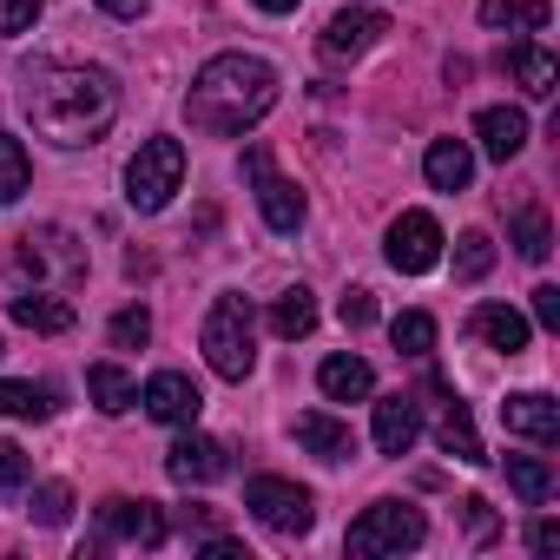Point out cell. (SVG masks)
I'll list each match as a JSON object with an SVG mask.
<instances>
[{
	"instance_id": "cell-1",
	"label": "cell",
	"mask_w": 560,
	"mask_h": 560,
	"mask_svg": "<svg viewBox=\"0 0 560 560\" xmlns=\"http://www.w3.org/2000/svg\"><path fill=\"white\" fill-rule=\"evenodd\" d=\"M21 106H27L40 139L93 145L119 119V80L106 67H34L21 86Z\"/></svg>"
},
{
	"instance_id": "cell-2",
	"label": "cell",
	"mask_w": 560,
	"mask_h": 560,
	"mask_svg": "<svg viewBox=\"0 0 560 560\" xmlns=\"http://www.w3.org/2000/svg\"><path fill=\"white\" fill-rule=\"evenodd\" d=\"M270 106H277V67L257 60V54H218V60H205L198 80H191V93H185L191 126L211 132V139L250 132Z\"/></svg>"
},
{
	"instance_id": "cell-3",
	"label": "cell",
	"mask_w": 560,
	"mask_h": 560,
	"mask_svg": "<svg viewBox=\"0 0 560 560\" xmlns=\"http://www.w3.org/2000/svg\"><path fill=\"white\" fill-rule=\"evenodd\" d=\"M198 350H205V363L224 383H244L250 363H257V317H250V304L244 298H218L205 330H198Z\"/></svg>"
},
{
	"instance_id": "cell-4",
	"label": "cell",
	"mask_w": 560,
	"mask_h": 560,
	"mask_svg": "<svg viewBox=\"0 0 560 560\" xmlns=\"http://www.w3.org/2000/svg\"><path fill=\"white\" fill-rule=\"evenodd\" d=\"M429 540V521H422V508H409V501H370L357 521H350V553H409V547H422Z\"/></svg>"
},
{
	"instance_id": "cell-5",
	"label": "cell",
	"mask_w": 560,
	"mask_h": 560,
	"mask_svg": "<svg viewBox=\"0 0 560 560\" xmlns=\"http://www.w3.org/2000/svg\"><path fill=\"white\" fill-rule=\"evenodd\" d=\"M185 185V145L178 139H145L126 165V198L132 211H165L172 191Z\"/></svg>"
},
{
	"instance_id": "cell-6",
	"label": "cell",
	"mask_w": 560,
	"mask_h": 560,
	"mask_svg": "<svg viewBox=\"0 0 560 560\" xmlns=\"http://www.w3.org/2000/svg\"><path fill=\"white\" fill-rule=\"evenodd\" d=\"M14 277L27 284H47V277H60V284H80L86 277V250L73 244V231H60V224H47V231H27L21 237V250H14Z\"/></svg>"
},
{
	"instance_id": "cell-7",
	"label": "cell",
	"mask_w": 560,
	"mask_h": 560,
	"mask_svg": "<svg viewBox=\"0 0 560 560\" xmlns=\"http://www.w3.org/2000/svg\"><path fill=\"white\" fill-rule=\"evenodd\" d=\"M244 508L270 527V534H311L317 508H311V488L284 481V475H250L244 481Z\"/></svg>"
},
{
	"instance_id": "cell-8",
	"label": "cell",
	"mask_w": 560,
	"mask_h": 560,
	"mask_svg": "<svg viewBox=\"0 0 560 560\" xmlns=\"http://www.w3.org/2000/svg\"><path fill=\"white\" fill-rule=\"evenodd\" d=\"M244 178L257 185V211H264V224H270L277 237H291V231L304 224V191H298L291 178L270 172V152H264V145L244 152Z\"/></svg>"
},
{
	"instance_id": "cell-9",
	"label": "cell",
	"mask_w": 560,
	"mask_h": 560,
	"mask_svg": "<svg viewBox=\"0 0 560 560\" xmlns=\"http://www.w3.org/2000/svg\"><path fill=\"white\" fill-rule=\"evenodd\" d=\"M165 534H172V521H165V508H159V501H132V494L100 501V540H93V547H106V540L165 547Z\"/></svg>"
},
{
	"instance_id": "cell-10",
	"label": "cell",
	"mask_w": 560,
	"mask_h": 560,
	"mask_svg": "<svg viewBox=\"0 0 560 560\" xmlns=\"http://www.w3.org/2000/svg\"><path fill=\"white\" fill-rule=\"evenodd\" d=\"M389 264H396L402 277L435 270V264H442V224H435L429 211H402V218L389 224Z\"/></svg>"
},
{
	"instance_id": "cell-11",
	"label": "cell",
	"mask_w": 560,
	"mask_h": 560,
	"mask_svg": "<svg viewBox=\"0 0 560 560\" xmlns=\"http://www.w3.org/2000/svg\"><path fill=\"white\" fill-rule=\"evenodd\" d=\"M383 34H389V14H383V8H343V14L324 27L317 47H324V60H357V54H370Z\"/></svg>"
},
{
	"instance_id": "cell-12",
	"label": "cell",
	"mask_w": 560,
	"mask_h": 560,
	"mask_svg": "<svg viewBox=\"0 0 560 560\" xmlns=\"http://www.w3.org/2000/svg\"><path fill=\"white\" fill-rule=\"evenodd\" d=\"M139 402H145L152 422H172V429L198 422V409H205V396H198V383H191L185 370H159V376L139 389Z\"/></svg>"
},
{
	"instance_id": "cell-13",
	"label": "cell",
	"mask_w": 560,
	"mask_h": 560,
	"mask_svg": "<svg viewBox=\"0 0 560 560\" xmlns=\"http://www.w3.org/2000/svg\"><path fill=\"white\" fill-rule=\"evenodd\" d=\"M224 468H231V448L211 442V435H178V442L165 448V475H172L178 488H205V481H218Z\"/></svg>"
},
{
	"instance_id": "cell-14",
	"label": "cell",
	"mask_w": 560,
	"mask_h": 560,
	"mask_svg": "<svg viewBox=\"0 0 560 560\" xmlns=\"http://www.w3.org/2000/svg\"><path fill=\"white\" fill-rule=\"evenodd\" d=\"M501 422H508V435H527V442H540V448L560 442V402L540 396V389L508 396V402H501Z\"/></svg>"
},
{
	"instance_id": "cell-15",
	"label": "cell",
	"mask_w": 560,
	"mask_h": 560,
	"mask_svg": "<svg viewBox=\"0 0 560 560\" xmlns=\"http://www.w3.org/2000/svg\"><path fill=\"white\" fill-rule=\"evenodd\" d=\"M475 139H481V152L488 159H521V145H527V113L521 106H488L481 119H475Z\"/></svg>"
},
{
	"instance_id": "cell-16",
	"label": "cell",
	"mask_w": 560,
	"mask_h": 560,
	"mask_svg": "<svg viewBox=\"0 0 560 560\" xmlns=\"http://www.w3.org/2000/svg\"><path fill=\"white\" fill-rule=\"evenodd\" d=\"M416 435H422L416 396H383V402H376V448H383V455H409Z\"/></svg>"
},
{
	"instance_id": "cell-17",
	"label": "cell",
	"mask_w": 560,
	"mask_h": 560,
	"mask_svg": "<svg viewBox=\"0 0 560 560\" xmlns=\"http://www.w3.org/2000/svg\"><path fill=\"white\" fill-rule=\"evenodd\" d=\"M501 67L521 80V93H527V100H553V86H560V67H553V54H547V47H534V40L508 47V54H501Z\"/></svg>"
},
{
	"instance_id": "cell-18",
	"label": "cell",
	"mask_w": 560,
	"mask_h": 560,
	"mask_svg": "<svg viewBox=\"0 0 560 560\" xmlns=\"http://www.w3.org/2000/svg\"><path fill=\"white\" fill-rule=\"evenodd\" d=\"M298 442H304L317 462H350V455H357L350 422H337V416H324V409H304V416H298Z\"/></svg>"
},
{
	"instance_id": "cell-19",
	"label": "cell",
	"mask_w": 560,
	"mask_h": 560,
	"mask_svg": "<svg viewBox=\"0 0 560 560\" xmlns=\"http://www.w3.org/2000/svg\"><path fill=\"white\" fill-rule=\"evenodd\" d=\"M317 389H324L330 402H363V396H376V370H370L363 357H324Z\"/></svg>"
},
{
	"instance_id": "cell-20",
	"label": "cell",
	"mask_w": 560,
	"mask_h": 560,
	"mask_svg": "<svg viewBox=\"0 0 560 560\" xmlns=\"http://www.w3.org/2000/svg\"><path fill=\"white\" fill-rule=\"evenodd\" d=\"M422 172H429L435 191H468V178H475V152H468L462 139H429Z\"/></svg>"
},
{
	"instance_id": "cell-21",
	"label": "cell",
	"mask_w": 560,
	"mask_h": 560,
	"mask_svg": "<svg viewBox=\"0 0 560 560\" xmlns=\"http://www.w3.org/2000/svg\"><path fill=\"white\" fill-rule=\"evenodd\" d=\"M468 330H475L481 343L508 350V357H521V350H527V317H521V311H508V304H481V311L468 317Z\"/></svg>"
},
{
	"instance_id": "cell-22",
	"label": "cell",
	"mask_w": 560,
	"mask_h": 560,
	"mask_svg": "<svg viewBox=\"0 0 560 560\" xmlns=\"http://www.w3.org/2000/svg\"><path fill=\"white\" fill-rule=\"evenodd\" d=\"M435 396H442V422H435V442H442V448H448L455 462H488V455H481V435H475L468 409H462V402L448 396V383H442Z\"/></svg>"
},
{
	"instance_id": "cell-23",
	"label": "cell",
	"mask_w": 560,
	"mask_h": 560,
	"mask_svg": "<svg viewBox=\"0 0 560 560\" xmlns=\"http://www.w3.org/2000/svg\"><path fill=\"white\" fill-rule=\"evenodd\" d=\"M73 304L67 298H47V291H34V298H14V324L21 330H40V337H60V330H73Z\"/></svg>"
},
{
	"instance_id": "cell-24",
	"label": "cell",
	"mask_w": 560,
	"mask_h": 560,
	"mask_svg": "<svg viewBox=\"0 0 560 560\" xmlns=\"http://www.w3.org/2000/svg\"><path fill=\"white\" fill-rule=\"evenodd\" d=\"M86 396L100 402V416H126V409L139 402V383H132L119 363H93V370H86Z\"/></svg>"
},
{
	"instance_id": "cell-25",
	"label": "cell",
	"mask_w": 560,
	"mask_h": 560,
	"mask_svg": "<svg viewBox=\"0 0 560 560\" xmlns=\"http://www.w3.org/2000/svg\"><path fill=\"white\" fill-rule=\"evenodd\" d=\"M508 244H514L527 264H547V250H553L547 211H540V205H514V218H508Z\"/></svg>"
},
{
	"instance_id": "cell-26",
	"label": "cell",
	"mask_w": 560,
	"mask_h": 560,
	"mask_svg": "<svg viewBox=\"0 0 560 560\" xmlns=\"http://www.w3.org/2000/svg\"><path fill=\"white\" fill-rule=\"evenodd\" d=\"M270 330H277V337H291V343H298V337H311V330H317V298H311L304 284H298V291H284V298L270 304Z\"/></svg>"
},
{
	"instance_id": "cell-27",
	"label": "cell",
	"mask_w": 560,
	"mask_h": 560,
	"mask_svg": "<svg viewBox=\"0 0 560 560\" xmlns=\"http://www.w3.org/2000/svg\"><path fill=\"white\" fill-rule=\"evenodd\" d=\"M481 21L488 27H527V34H540L553 21V8H547V0H481Z\"/></svg>"
},
{
	"instance_id": "cell-28",
	"label": "cell",
	"mask_w": 560,
	"mask_h": 560,
	"mask_svg": "<svg viewBox=\"0 0 560 560\" xmlns=\"http://www.w3.org/2000/svg\"><path fill=\"white\" fill-rule=\"evenodd\" d=\"M508 488H514L527 508H540V501L553 494V468H547L540 455H508Z\"/></svg>"
},
{
	"instance_id": "cell-29",
	"label": "cell",
	"mask_w": 560,
	"mask_h": 560,
	"mask_svg": "<svg viewBox=\"0 0 560 560\" xmlns=\"http://www.w3.org/2000/svg\"><path fill=\"white\" fill-rule=\"evenodd\" d=\"M27 185H34V159H27V145H21L14 132H0V205H14Z\"/></svg>"
},
{
	"instance_id": "cell-30",
	"label": "cell",
	"mask_w": 560,
	"mask_h": 560,
	"mask_svg": "<svg viewBox=\"0 0 560 560\" xmlns=\"http://www.w3.org/2000/svg\"><path fill=\"white\" fill-rule=\"evenodd\" d=\"M488 270H494V237L488 231H462L455 237V277L475 284V277H488Z\"/></svg>"
},
{
	"instance_id": "cell-31",
	"label": "cell",
	"mask_w": 560,
	"mask_h": 560,
	"mask_svg": "<svg viewBox=\"0 0 560 560\" xmlns=\"http://www.w3.org/2000/svg\"><path fill=\"white\" fill-rule=\"evenodd\" d=\"M389 343H396L402 357H429V350H435V317H429V311H402V317L389 324Z\"/></svg>"
},
{
	"instance_id": "cell-32",
	"label": "cell",
	"mask_w": 560,
	"mask_h": 560,
	"mask_svg": "<svg viewBox=\"0 0 560 560\" xmlns=\"http://www.w3.org/2000/svg\"><path fill=\"white\" fill-rule=\"evenodd\" d=\"M0 416H54V389L40 383H0Z\"/></svg>"
},
{
	"instance_id": "cell-33",
	"label": "cell",
	"mask_w": 560,
	"mask_h": 560,
	"mask_svg": "<svg viewBox=\"0 0 560 560\" xmlns=\"http://www.w3.org/2000/svg\"><path fill=\"white\" fill-rule=\"evenodd\" d=\"M27 514H34L40 527H67V521H73V488H67V481H40Z\"/></svg>"
},
{
	"instance_id": "cell-34",
	"label": "cell",
	"mask_w": 560,
	"mask_h": 560,
	"mask_svg": "<svg viewBox=\"0 0 560 560\" xmlns=\"http://www.w3.org/2000/svg\"><path fill=\"white\" fill-rule=\"evenodd\" d=\"M106 337H113V350H139V343H152V311H145V304H126V311L113 317Z\"/></svg>"
},
{
	"instance_id": "cell-35",
	"label": "cell",
	"mask_w": 560,
	"mask_h": 560,
	"mask_svg": "<svg viewBox=\"0 0 560 560\" xmlns=\"http://www.w3.org/2000/svg\"><path fill=\"white\" fill-rule=\"evenodd\" d=\"M27 475H34L27 448H21V442H0V494H14V488H27Z\"/></svg>"
},
{
	"instance_id": "cell-36",
	"label": "cell",
	"mask_w": 560,
	"mask_h": 560,
	"mask_svg": "<svg viewBox=\"0 0 560 560\" xmlns=\"http://www.w3.org/2000/svg\"><path fill=\"white\" fill-rule=\"evenodd\" d=\"M337 317H343V330H370V324H376V298H370V291H343Z\"/></svg>"
},
{
	"instance_id": "cell-37",
	"label": "cell",
	"mask_w": 560,
	"mask_h": 560,
	"mask_svg": "<svg viewBox=\"0 0 560 560\" xmlns=\"http://www.w3.org/2000/svg\"><path fill=\"white\" fill-rule=\"evenodd\" d=\"M40 21V0H0V34H27Z\"/></svg>"
},
{
	"instance_id": "cell-38",
	"label": "cell",
	"mask_w": 560,
	"mask_h": 560,
	"mask_svg": "<svg viewBox=\"0 0 560 560\" xmlns=\"http://www.w3.org/2000/svg\"><path fill=\"white\" fill-rule=\"evenodd\" d=\"M462 521H468V534H475V540H494V508H488L481 494H468V501H462Z\"/></svg>"
},
{
	"instance_id": "cell-39",
	"label": "cell",
	"mask_w": 560,
	"mask_h": 560,
	"mask_svg": "<svg viewBox=\"0 0 560 560\" xmlns=\"http://www.w3.org/2000/svg\"><path fill=\"white\" fill-rule=\"evenodd\" d=\"M534 324H540V330H560V291H553V284L534 291Z\"/></svg>"
},
{
	"instance_id": "cell-40",
	"label": "cell",
	"mask_w": 560,
	"mask_h": 560,
	"mask_svg": "<svg viewBox=\"0 0 560 560\" xmlns=\"http://www.w3.org/2000/svg\"><path fill=\"white\" fill-rule=\"evenodd\" d=\"M185 534H205V540H211V534H218V514H211V508H185Z\"/></svg>"
},
{
	"instance_id": "cell-41",
	"label": "cell",
	"mask_w": 560,
	"mask_h": 560,
	"mask_svg": "<svg viewBox=\"0 0 560 560\" xmlns=\"http://www.w3.org/2000/svg\"><path fill=\"white\" fill-rule=\"evenodd\" d=\"M527 547H534V553H553V547H560V527H553V521H534Z\"/></svg>"
},
{
	"instance_id": "cell-42",
	"label": "cell",
	"mask_w": 560,
	"mask_h": 560,
	"mask_svg": "<svg viewBox=\"0 0 560 560\" xmlns=\"http://www.w3.org/2000/svg\"><path fill=\"white\" fill-rule=\"evenodd\" d=\"M100 8H106L113 21H139V14H145V0H100Z\"/></svg>"
},
{
	"instance_id": "cell-43",
	"label": "cell",
	"mask_w": 560,
	"mask_h": 560,
	"mask_svg": "<svg viewBox=\"0 0 560 560\" xmlns=\"http://www.w3.org/2000/svg\"><path fill=\"white\" fill-rule=\"evenodd\" d=\"M250 8H264V14H298V0H250Z\"/></svg>"
},
{
	"instance_id": "cell-44",
	"label": "cell",
	"mask_w": 560,
	"mask_h": 560,
	"mask_svg": "<svg viewBox=\"0 0 560 560\" xmlns=\"http://www.w3.org/2000/svg\"><path fill=\"white\" fill-rule=\"evenodd\" d=\"M0 350H8V343H0Z\"/></svg>"
}]
</instances>
